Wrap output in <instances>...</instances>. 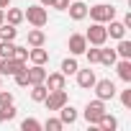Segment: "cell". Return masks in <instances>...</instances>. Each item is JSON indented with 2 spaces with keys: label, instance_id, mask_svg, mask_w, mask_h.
Listing matches in <instances>:
<instances>
[{
  "label": "cell",
  "instance_id": "6da1fadb",
  "mask_svg": "<svg viewBox=\"0 0 131 131\" xmlns=\"http://www.w3.org/2000/svg\"><path fill=\"white\" fill-rule=\"evenodd\" d=\"M88 16H90V21H95V23H108V21H113L116 18V8L113 5H108V3H98V5H88Z\"/></svg>",
  "mask_w": 131,
  "mask_h": 131
},
{
  "label": "cell",
  "instance_id": "7a4b0ae2",
  "mask_svg": "<svg viewBox=\"0 0 131 131\" xmlns=\"http://www.w3.org/2000/svg\"><path fill=\"white\" fill-rule=\"evenodd\" d=\"M23 21H28L34 28H44L49 23V13L44 5H28V10H23Z\"/></svg>",
  "mask_w": 131,
  "mask_h": 131
},
{
  "label": "cell",
  "instance_id": "3957f363",
  "mask_svg": "<svg viewBox=\"0 0 131 131\" xmlns=\"http://www.w3.org/2000/svg\"><path fill=\"white\" fill-rule=\"evenodd\" d=\"M105 113V100H100V98H95V100H90L88 105H85V111H82V118L90 123V126H95L98 121H100V116Z\"/></svg>",
  "mask_w": 131,
  "mask_h": 131
},
{
  "label": "cell",
  "instance_id": "277c9868",
  "mask_svg": "<svg viewBox=\"0 0 131 131\" xmlns=\"http://www.w3.org/2000/svg\"><path fill=\"white\" fill-rule=\"evenodd\" d=\"M85 39H88V44H93V46H105V41H108L105 23H95V21H93V26L85 31Z\"/></svg>",
  "mask_w": 131,
  "mask_h": 131
},
{
  "label": "cell",
  "instance_id": "5b68a950",
  "mask_svg": "<svg viewBox=\"0 0 131 131\" xmlns=\"http://www.w3.org/2000/svg\"><path fill=\"white\" fill-rule=\"evenodd\" d=\"M41 103L46 105V111H59L64 103H70V95H67V90H49Z\"/></svg>",
  "mask_w": 131,
  "mask_h": 131
},
{
  "label": "cell",
  "instance_id": "8992f818",
  "mask_svg": "<svg viewBox=\"0 0 131 131\" xmlns=\"http://www.w3.org/2000/svg\"><path fill=\"white\" fill-rule=\"evenodd\" d=\"M93 90H95V98H100V100H113V98L118 95L113 80H95Z\"/></svg>",
  "mask_w": 131,
  "mask_h": 131
},
{
  "label": "cell",
  "instance_id": "52a82bcc",
  "mask_svg": "<svg viewBox=\"0 0 131 131\" xmlns=\"http://www.w3.org/2000/svg\"><path fill=\"white\" fill-rule=\"evenodd\" d=\"M21 70H26V62H18V59H13V57H0V77H13L16 72H21Z\"/></svg>",
  "mask_w": 131,
  "mask_h": 131
},
{
  "label": "cell",
  "instance_id": "ba28073f",
  "mask_svg": "<svg viewBox=\"0 0 131 131\" xmlns=\"http://www.w3.org/2000/svg\"><path fill=\"white\" fill-rule=\"evenodd\" d=\"M67 49H70L72 57L85 54V49H88V39H85V34H72V36L67 39Z\"/></svg>",
  "mask_w": 131,
  "mask_h": 131
},
{
  "label": "cell",
  "instance_id": "9c48e42d",
  "mask_svg": "<svg viewBox=\"0 0 131 131\" xmlns=\"http://www.w3.org/2000/svg\"><path fill=\"white\" fill-rule=\"evenodd\" d=\"M75 77H77V85H80L82 90H93V85H95V80H98V77H95V70H90V67H88V70H77Z\"/></svg>",
  "mask_w": 131,
  "mask_h": 131
},
{
  "label": "cell",
  "instance_id": "30bf717a",
  "mask_svg": "<svg viewBox=\"0 0 131 131\" xmlns=\"http://www.w3.org/2000/svg\"><path fill=\"white\" fill-rule=\"evenodd\" d=\"M44 85H46L49 90H64V88H67V77H64L62 72H46Z\"/></svg>",
  "mask_w": 131,
  "mask_h": 131
},
{
  "label": "cell",
  "instance_id": "8fae6325",
  "mask_svg": "<svg viewBox=\"0 0 131 131\" xmlns=\"http://www.w3.org/2000/svg\"><path fill=\"white\" fill-rule=\"evenodd\" d=\"M77 116H80V113H77V108H75L72 103H64V105L59 108V121H62L64 126H72V123L77 121Z\"/></svg>",
  "mask_w": 131,
  "mask_h": 131
},
{
  "label": "cell",
  "instance_id": "7c38bea8",
  "mask_svg": "<svg viewBox=\"0 0 131 131\" xmlns=\"http://www.w3.org/2000/svg\"><path fill=\"white\" fill-rule=\"evenodd\" d=\"M105 31H108V39H116V41H118V39H123V36H126V31H128V28L123 26V21H116V18H113V21H108V23H105Z\"/></svg>",
  "mask_w": 131,
  "mask_h": 131
},
{
  "label": "cell",
  "instance_id": "4fadbf2b",
  "mask_svg": "<svg viewBox=\"0 0 131 131\" xmlns=\"http://www.w3.org/2000/svg\"><path fill=\"white\" fill-rule=\"evenodd\" d=\"M116 72H118V77L126 82V85H131V59H116Z\"/></svg>",
  "mask_w": 131,
  "mask_h": 131
},
{
  "label": "cell",
  "instance_id": "5bb4252c",
  "mask_svg": "<svg viewBox=\"0 0 131 131\" xmlns=\"http://www.w3.org/2000/svg\"><path fill=\"white\" fill-rule=\"evenodd\" d=\"M70 18L72 21H85L88 18V5L82 3V0H75V3H70Z\"/></svg>",
  "mask_w": 131,
  "mask_h": 131
},
{
  "label": "cell",
  "instance_id": "9a60e30c",
  "mask_svg": "<svg viewBox=\"0 0 131 131\" xmlns=\"http://www.w3.org/2000/svg\"><path fill=\"white\" fill-rule=\"evenodd\" d=\"M28 62L31 64H46L49 62V51L44 46H31L28 49Z\"/></svg>",
  "mask_w": 131,
  "mask_h": 131
},
{
  "label": "cell",
  "instance_id": "2e32d148",
  "mask_svg": "<svg viewBox=\"0 0 131 131\" xmlns=\"http://www.w3.org/2000/svg\"><path fill=\"white\" fill-rule=\"evenodd\" d=\"M26 72H28V85H39V82L46 80V70H44V64H31V70H26Z\"/></svg>",
  "mask_w": 131,
  "mask_h": 131
},
{
  "label": "cell",
  "instance_id": "e0dca14e",
  "mask_svg": "<svg viewBox=\"0 0 131 131\" xmlns=\"http://www.w3.org/2000/svg\"><path fill=\"white\" fill-rule=\"evenodd\" d=\"M26 44H28V46H44V44H46V34H44L41 28H31L28 36H26Z\"/></svg>",
  "mask_w": 131,
  "mask_h": 131
},
{
  "label": "cell",
  "instance_id": "ac0fdd59",
  "mask_svg": "<svg viewBox=\"0 0 131 131\" xmlns=\"http://www.w3.org/2000/svg\"><path fill=\"white\" fill-rule=\"evenodd\" d=\"M95 126H98L100 131H116V128H118V121H116V116H111V113L105 111V113L100 116V121H98Z\"/></svg>",
  "mask_w": 131,
  "mask_h": 131
},
{
  "label": "cell",
  "instance_id": "d6986e66",
  "mask_svg": "<svg viewBox=\"0 0 131 131\" xmlns=\"http://www.w3.org/2000/svg\"><path fill=\"white\" fill-rule=\"evenodd\" d=\"M5 23H10V26H21L23 23V10L21 8H5Z\"/></svg>",
  "mask_w": 131,
  "mask_h": 131
},
{
  "label": "cell",
  "instance_id": "ffe728a7",
  "mask_svg": "<svg viewBox=\"0 0 131 131\" xmlns=\"http://www.w3.org/2000/svg\"><path fill=\"white\" fill-rule=\"evenodd\" d=\"M77 70H80V64H77V59H75V57H67V59H62V67H59V72H62L64 77L75 75Z\"/></svg>",
  "mask_w": 131,
  "mask_h": 131
},
{
  "label": "cell",
  "instance_id": "44dd1931",
  "mask_svg": "<svg viewBox=\"0 0 131 131\" xmlns=\"http://www.w3.org/2000/svg\"><path fill=\"white\" fill-rule=\"evenodd\" d=\"M18 36V26H10V23H0V39H5V41H16Z\"/></svg>",
  "mask_w": 131,
  "mask_h": 131
},
{
  "label": "cell",
  "instance_id": "7402d4cb",
  "mask_svg": "<svg viewBox=\"0 0 131 131\" xmlns=\"http://www.w3.org/2000/svg\"><path fill=\"white\" fill-rule=\"evenodd\" d=\"M116 59H118L116 49H105V46H100V64H105V67H113Z\"/></svg>",
  "mask_w": 131,
  "mask_h": 131
},
{
  "label": "cell",
  "instance_id": "603a6c76",
  "mask_svg": "<svg viewBox=\"0 0 131 131\" xmlns=\"http://www.w3.org/2000/svg\"><path fill=\"white\" fill-rule=\"evenodd\" d=\"M116 54H118V59H131V41H128L126 36H123V39H118Z\"/></svg>",
  "mask_w": 131,
  "mask_h": 131
},
{
  "label": "cell",
  "instance_id": "cb8c5ba5",
  "mask_svg": "<svg viewBox=\"0 0 131 131\" xmlns=\"http://www.w3.org/2000/svg\"><path fill=\"white\" fill-rule=\"evenodd\" d=\"M31 88V100L34 103H41L44 98H46V93H49V88L44 85V82H39V85H28Z\"/></svg>",
  "mask_w": 131,
  "mask_h": 131
},
{
  "label": "cell",
  "instance_id": "d4e9b609",
  "mask_svg": "<svg viewBox=\"0 0 131 131\" xmlns=\"http://www.w3.org/2000/svg\"><path fill=\"white\" fill-rule=\"evenodd\" d=\"M85 57H88V62H90V64H100V46H93V44H88V49H85Z\"/></svg>",
  "mask_w": 131,
  "mask_h": 131
},
{
  "label": "cell",
  "instance_id": "484cf974",
  "mask_svg": "<svg viewBox=\"0 0 131 131\" xmlns=\"http://www.w3.org/2000/svg\"><path fill=\"white\" fill-rule=\"evenodd\" d=\"M21 131H41V121H36V118H23V121H21Z\"/></svg>",
  "mask_w": 131,
  "mask_h": 131
},
{
  "label": "cell",
  "instance_id": "4316f807",
  "mask_svg": "<svg viewBox=\"0 0 131 131\" xmlns=\"http://www.w3.org/2000/svg\"><path fill=\"white\" fill-rule=\"evenodd\" d=\"M13 59H18V62H28V46H13V54H10Z\"/></svg>",
  "mask_w": 131,
  "mask_h": 131
},
{
  "label": "cell",
  "instance_id": "83f0119b",
  "mask_svg": "<svg viewBox=\"0 0 131 131\" xmlns=\"http://www.w3.org/2000/svg\"><path fill=\"white\" fill-rule=\"evenodd\" d=\"M41 128H46V131H62V128H64V123H62L59 118H46V121L41 123Z\"/></svg>",
  "mask_w": 131,
  "mask_h": 131
},
{
  "label": "cell",
  "instance_id": "f1b7e54d",
  "mask_svg": "<svg viewBox=\"0 0 131 131\" xmlns=\"http://www.w3.org/2000/svg\"><path fill=\"white\" fill-rule=\"evenodd\" d=\"M26 70H28V67H26ZM26 70H21V72L13 75V80H16L18 88H28V72H26Z\"/></svg>",
  "mask_w": 131,
  "mask_h": 131
},
{
  "label": "cell",
  "instance_id": "f546056e",
  "mask_svg": "<svg viewBox=\"0 0 131 131\" xmlns=\"http://www.w3.org/2000/svg\"><path fill=\"white\" fill-rule=\"evenodd\" d=\"M13 46H16V41L0 39V57H10V54H13Z\"/></svg>",
  "mask_w": 131,
  "mask_h": 131
},
{
  "label": "cell",
  "instance_id": "4dcf8cb0",
  "mask_svg": "<svg viewBox=\"0 0 131 131\" xmlns=\"http://www.w3.org/2000/svg\"><path fill=\"white\" fill-rule=\"evenodd\" d=\"M10 103H13V93L0 88V108H3V105H10Z\"/></svg>",
  "mask_w": 131,
  "mask_h": 131
},
{
  "label": "cell",
  "instance_id": "1f68e13d",
  "mask_svg": "<svg viewBox=\"0 0 131 131\" xmlns=\"http://www.w3.org/2000/svg\"><path fill=\"white\" fill-rule=\"evenodd\" d=\"M121 105H123V108H131V88L121 90Z\"/></svg>",
  "mask_w": 131,
  "mask_h": 131
},
{
  "label": "cell",
  "instance_id": "d6a6232c",
  "mask_svg": "<svg viewBox=\"0 0 131 131\" xmlns=\"http://www.w3.org/2000/svg\"><path fill=\"white\" fill-rule=\"evenodd\" d=\"M16 113H18V111H16V105H13V103H10V105H3V116H5V121H13V118H16Z\"/></svg>",
  "mask_w": 131,
  "mask_h": 131
},
{
  "label": "cell",
  "instance_id": "836d02e7",
  "mask_svg": "<svg viewBox=\"0 0 131 131\" xmlns=\"http://www.w3.org/2000/svg\"><path fill=\"white\" fill-rule=\"evenodd\" d=\"M49 8H54V10H67V8H70V0H51Z\"/></svg>",
  "mask_w": 131,
  "mask_h": 131
},
{
  "label": "cell",
  "instance_id": "e575fe53",
  "mask_svg": "<svg viewBox=\"0 0 131 131\" xmlns=\"http://www.w3.org/2000/svg\"><path fill=\"white\" fill-rule=\"evenodd\" d=\"M123 26H126V28H131V13H126V16H123Z\"/></svg>",
  "mask_w": 131,
  "mask_h": 131
},
{
  "label": "cell",
  "instance_id": "d590c367",
  "mask_svg": "<svg viewBox=\"0 0 131 131\" xmlns=\"http://www.w3.org/2000/svg\"><path fill=\"white\" fill-rule=\"evenodd\" d=\"M10 3H13V0H0V8H8Z\"/></svg>",
  "mask_w": 131,
  "mask_h": 131
},
{
  "label": "cell",
  "instance_id": "8d00e7d4",
  "mask_svg": "<svg viewBox=\"0 0 131 131\" xmlns=\"http://www.w3.org/2000/svg\"><path fill=\"white\" fill-rule=\"evenodd\" d=\"M5 21V8H0V23Z\"/></svg>",
  "mask_w": 131,
  "mask_h": 131
},
{
  "label": "cell",
  "instance_id": "74e56055",
  "mask_svg": "<svg viewBox=\"0 0 131 131\" xmlns=\"http://www.w3.org/2000/svg\"><path fill=\"white\" fill-rule=\"evenodd\" d=\"M39 5H44V8H46V5H51V0H39Z\"/></svg>",
  "mask_w": 131,
  "mask_h": 131
},
{
  "label": "cell",
  "instance_id": "f35d334b",
  "mask_svg": "<svg viewBox=\"0 0 131 131\" xmlns=\"http://www.w3.org/2000/svg\"><path fill=\"white\" fill-rule=\"evenodd\" d=\"M5 121V116H3V108H0V123H3Z\"/></svg>",
  "mask_w": 131,
  "mask_h": 131
},
{
  "label": "cell",
  "instance_id": "ab89813d",
  "mask_svg": "<svg viewBox=\"0 0 131 131\" xmlns=\"http://www.w3.org/2000/svg\"><path fill=\"white\" fill-rule=\"evenodd\" d=\"M0 88H3V77H0Z\"/></svg>",
  "mask_w": 131,
  "mask_h": 131
}]
</instances>
